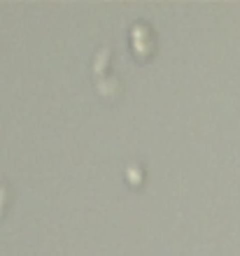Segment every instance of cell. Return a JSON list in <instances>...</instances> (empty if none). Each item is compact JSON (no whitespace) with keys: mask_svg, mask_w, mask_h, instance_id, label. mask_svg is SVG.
Here are the masks:
<instances>
[]
</instances>
